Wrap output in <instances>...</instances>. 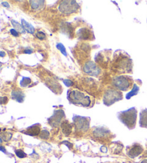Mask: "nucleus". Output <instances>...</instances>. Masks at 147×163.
<instances>
[{
    "label": "nucleus",
    "mask_w": 147,
    "mask_h": 163,
    "mask_svg": "<svg viewBox=\"0 0 147 163\" xmlns=\"http://www.w3.org/2000/svg\"><path fill=\"white\" fill-rule=\"evenodd\" d=\"M111 68L116 73H131L133 70V62L128 53L117 50L114 54Z\"/></svg>",
    "instance_id": "f257e3e1"
},
{
    "label": "nucleus",
    "mask_w": 147,
    "mask_h": 163,
    "mask_svg": "<svg viewBox=\"0 0 147 163\" xmlns=\"http://www.w3.org/2000/svg\"><path fill=\"white\" fill-rule=\"evenodd\" d=\"M67 99L71 104L89 108L94 104L95 99L86 92L78 89H70L67 91Z\"/></svg>",
    "instance_id": "f03ea898"
},
{
    "label": "nucleus",
    "mask_w": 147,
    "mask_h": 163,
    "mask_svg": "<svg viewBox=\"0 0 147 163\" xmlns=\"http://www.w3.org/2000/svg\"><path fill=\"white\" fill-rule=\"evenodd\" d=\"M118 118L129 130H131L136 127L137 120V110L135 107L118 113Z\"/></svg>",
    "instance_id": "7ed1b4c3"
},
{
    "label": "nucleus",
    "mask_w": 147,
    "mask_h": 163,
    "mask_svg": "<svg viewBox=\"0 0 147 163\" xmlns=\"http://www.w3.org/2000/svg\"><path fill=\"white\" fill-rule=\"evenodd\" d=\"M112 84L116 89L126 91L131 88L134 85V80L131 77L128 75H119L113 78Z\"/></svg>",
    "instance_id": "20e7f679"
},
{
    "label": "nucleus",
    "mask_w": 147,
    "mask_h": 163,
    "mask_svg": "<svg viewBox=\"0 0 147 163\" xmlns=\"http://www.w3.org/2000/svg\"><path fill=\"white\" fill-rule=\"evenodd\" d=\"M123 99L122 93L116 88H109L104 92L103 102L106 106H110L114 103Z\"/></svg>",
    "instance_id": "39448f33"
},
{
    "label": "nucleus",
    "mask_w": 147,
    "mask_h": 163,
    "mask_svg": "<svg viewBox=\"0 0 147 163\" xmlns=\"http://www.w3.org/2000/svg\"><path fill=\"white\" fill-rule=\"evenodd\" d=\"M80 9V5L76 1L68 0V1H62L58 6V9L61 13L65 14H70L75 13Z\"/></svg>",
    "instance_id": "423d86ee"
},
{
    "label": "nucleus",
    "mask_w": 147,
    "mask_h": 163,
    "mask_svg": "<svg viewBox=\"0 0 147 163\" xmlns=\"http://www.w3.org/2000/svg\"><path fill=\"white\" fill-rule=\"evenodd\" d=\"M72 120H73L74 127H75L76 132H86L89 130L90 122V119L89 117L74 115Z\"/></svg>",
    "instance_id": "0eeeda50"
},
{
    "label": "nucleus",
    "mask_w": 147,
    "mask_h": 163,
    "mask_svg": "<svg viewBox=\"0 0 147 163\" xmlns=\"http://www.w3.org/2000/svg\"><path fill=\"white\" fill-rule=\"evenodd\" d=\"M93 136L100 142H108L114 137L109 129L104 127H96L93 131Z\"/></svg>",
    "instance_id": "6e6552de"
},
{
    "label": "nucleus",
    "mask_w": 147,
    "mask_h": 163,
    "mask_svg": "<svg viewBox=\"0 0 147 163\" xmlns=\"http://www.w3.org/2000/svg\"><path fill=\"white\" fill-rule=\"evenodd\" d=\"M111 50H104L100 51L98 54H96L95 57V61L99 67L106 68L109 66L110 61V56H111Z\"/></svg>",
    "instance_id": "1a4fd4ad"
},
{
    "label": "nucleus",
    "mask_w": 147,
    "mask_h": 163,
    "mask_svg": "<svg viewBox=\"0 0 147 163\" xmlns=\"http://www.w3.org/2000/svg\"><path fill=\"white\" fill-rule=\"evenodd\" d=\"M44 80L45 85L52 90L54 93L60 94L62 91V88L61 85L60 84L59 82L57 81L56 78L55 77L52 76L51 75L48 73H45V78H43Z\"/></svg>",
    "instance_id": "9d476101"
},
{
    "label": "nucleus",
    "mask_w": 147,
    "mask_h": 163,
    "mask_svg": "<svg viewBox=\"0 0 147 163\" xmlns=\"http://www.w3.org/2000/svg\"><path fill=\"white\" fill-rule=\"evenodd\" d=\"M83 71L91 76H99L101 74V69L93 61H88L84 64Z\"/></svg>",
    "instance_id": "9b49d317"
},
{
    "label": "nucleus",
    "mask_w": 147,
    "mask_h": 163,
    "mask_svg": "<svg viewBox=\"0 0 147 163\" xmlns=\"http://www.w3.org/2000/svg\"><path fill=\"white\" fill-rule=\"evenodd\" d=\"M65 117L64 111L62 109H58L54 111V114L48 119V124L53 127H58L63 122V119Z\"/></svg>",
    "instance_id": "f8f14e48"
},
{
    "label": "nucleus",
    "mask_w": 147,
    "mask_h": 163,
    "mask_svg": "<svg viewBox=\"0 0 147 163\" xmlns=\"http://www.w3.org/2000/svg\"><path fill=\"white\" fill-rule=\"evenodd\" d=\"M76 36L81 40H92L95 38L93 31L87 27L79 28L76 31Z\"/></svg>",
    "instance_id": "ddd939ff"
},
{
    "label": "nucleus",
    "mask_w": 147,
    "mask_h": 163,
    "mask_svg": "<svg viewBox=\"0 0 147 163\" xmlns=\"http://www.w3.org/2000/svg\"><path fill=\"white\" fill-rule=\"evenodd\" d=\"M143 152V148L140 144L134 143L131 146L126 148V154L129 157L134 159L136 157L139 156Z\"/></svg>",
    "instance_id": "4468645a"
},
{
    "label": "nucleus",
    "mask_w": 147,
    "mask_h": 163,
    "mask_svg": "<svg viewBox=\"0 0 147 163\" xmlns=\"http://www.w3.org/2000/svg\"><path fill=\"white\" fill-rule=\"evenodd\" d=\"M82 84L84 86V88L88 89V91L94 93L96 92L99 88V83L97 82L96 80L90 78H85L83 79Z\"/></svg>",
    "instance_id": "2eb2a0df"
},
{
    "label": "nucleus",
    "mask_w": 147,
    "mask_h": 163,
    "mask_svg": "<svg viewBox=\"0 0 147 163\" xmlns=\"http://www.w3.org/2000/svg\"><path fill=\"white\" fill-rule=\"evenodd\" d=\"M40 127L41 125L40 124H35L34 125L31 126V127H28L25 131H24L23 133H25V135H30V136H38L40 134Z\"/></svg>",
    "instance_id": "dca6fc26"
},
{
    "label": "nucleus",
    "mask_w": 147,
    "mask_h": 163,
    "mask_svg": "<svg viewBox=\"0 0 147 163\" xmlns=\"http://www.w3.org/2000/svg\"><path fill=\"white\" fill-rule=\"evenodd\" d=\"M12 99L15 100L17 102L22 103L24 101V98H25V93L23 91H21L19 88L17 89L12 90Z\"/></svg>",
    "instance_id": "f3484780"
},
{
    "label": "nucleus",
    "mask_w": 147,
    "mask_h": 163,
    "mask_svg": "<svg viewBox=\"0 0 147 163\" xmlns=\"http://www.w3.org/2000/svg\"><path fill=\"white\" fill-rule=\"evenodd\" d=\"M60 126L62 133H63L65 136H69L72 130V124H71L67 120H64L63 122L61 123Z\"/></svg>",
    "instance_id": "a211bd4d"
},
{
    "label": "nucleus",
    "mask_w": 147,
    "mask_h": 163,
    "mask_svg": "<svg viewBox=\"0 0 147 163\" xmlns=\"http://www.w3.org/2000/svg\"><path fill=\"white\" fill-rule=\"evenodd\" d=\"M139 126L142 128L147 129V109H143L140 112Z\"/></svg>",
    "instance_id": "6ab92c4d"
},
{
    "label": "nucleus",
    "mask_w": 147,
    "mask_h": 163,
    "mask_svg": "<svg viewBox=\"0 0 147 163\" xmlns=\"http://www.w3.org/2000/svg\"><path fill=\"white\" fill-rule=\"evenodd\" d=\"M30 3L32 9H35V10H40L44 7L45 1L43 0H40V1L35 0V1H30Z\"/></svg>",
    "instance_id": "aec40b11"
},
{
    "label": "nucleus",
    "mask_w": 147,
    "mask_h": 163,
    "mask_svg": "<svg viewBox=\"0 0 147 163\" xmlns=\"http://www.w3.org/2000/svg\"><path fill=\"white\" fill-rule=\"evenodd\" d=\"M123 147H124V146H123L122 144L119 142H118L113 143L111 145V149L112 151V152L114 153V154H119V153H120L122 151Z\"/></svg>",
    "instance_id": "412c9836"
},
{
    "label": "nucleus",
    "mask_w": 147,
    "mask_h": 163,
    "mask_svg": "<svg viewBox=\"0 0 147 163\" xmlns=\"http://www.w3.org/2000/svg\"><path fill=\"white\" fill-rule=\"evenodd\" d=\"M138 91H139V86L137 84H136V83H134L131 91L127 93L126 96V99H130L131 97L138 94Z\"/></svg>",
    "instance_id": "4be33fe9"
},
{
    "label": "nucleus",
    "mask_w": 147,
    "mask_h": 163,
    "mask_svg": "<svg viewBox=\"0 0 147 163\" xmlns=\"http://www.w3.org/2000/svg\"><path fill=\"white\" fill-rule=\"evenodd\" d=\"M22 27H23L24 30H25V31L28 32L29 33L33 34L35 33V28H34V27L32 26V25H30V23H28L27 21L23 20V19L22 20Z\"/></svg>",
    "instance_id": "5701e85b"
},
{
    "label": "nucleus",
    "mask_w": 147,
    "mask_h": 163,
    "mask_svg": "<svg viewBox=\"0 0 147 163\" xmlns=\"http://www.w3.org/2000/svg\"><path fill=\"white\" fill-rule=\"evenodd\" d=\"M11 22H12V25H13V27H14V30H17L18 33H25V30H24L23 27H22V25H20V24L18 23L17 22H16V21L14 20H11Z\"/></svg>",
    "instance_id": "b1692460"
},
{
    "label": "nucleus",
    "mask_w": 147,
    "mask_h": 163,
    "mask_svg": "<svg viewBox=\"0 0 147 163\" xmlns=\"http://www.w3.org/2000/svg\"><path fill=\"white\" fill-rule=\"evenodd\" d=\"M32 82L31 79L30 78H26V77H23L22 79V80L20 81V85L22 87H26L29 84H30Z\"/></svg>",
    "instance_id": "393cba45"
},
{
    "label": "nucleus",
    "mask_w": 147,
    "mask_h": 163,
    "mask_svg": "<svg viewBox=\"0 0 147 163\" xmlns=\"http://www.w3.org/2000/svg\"><path fill=\"white\" fill-rule=\"evenodd\" d=\"M1 139H2L4 141L8 142L11 140L12 137V134L9 133V132H4V133L1 134Z\"/></svg>",
    "instance_id": "a878e982"
},
{
    "label": "nucleus",
    "mask_w": 147,
    "mask_h": 163,
    "mask_svg": "<svg viewBox=\"0 0 147 163\" xmlns=\"http://www.w3.org/2000/svg\"><path fill=\"white\" fill-rule=\"evenodd\" d=\"M56 48H57L58 50H59V51H60L61 53H62V55H64L65 56H67L66 49L62 43H57V45H56Z\"/></svg>",
    "instance_id": "bb28decb"
},
{
    "label": "nucleus",
    "mask_w": 147,
    "mask_h": 163,
    "mask_svg": "<svg viewBox=\"0 0 147 163\" xmlns=\"http://www.w3.org/2000/svg\"><path fill=\"white\" fill-rule=\"evenodd\" d=\"M40 137L43 140H48L50 137V132L48 130H43L40 132Z\"/></svg>",
    "instance_id": "cd10ccee"
},
{
    "label": "nucleus",
    "mask_w": 147,
    "mask_h": 163,
    "mask_svg": "<svg viewBox=\"0 0 147 163\" xmlns=\"http://www.w3.org/2000/svg\"><path fill=\"white\" fill-rule=\"evenodd\" d=\"M16 155L19 158H25L27 157V154L22 149H17L15 151Z\"/></svg>",
    "instance_id": "c85d7f7f"
},
{
    "label": "nucleus",
    "mask_w": 147,
    "mask_h": 163,
    "mask_svg": "<svg viewBox=\"0 0 147 163\" xmlns=\"http://www.w3.org/2000/svg\"><path fill=\"white\" fill-rule=\"evenodd\" d=\"M36 37L39 40H45L46 38V35L42 31H39L36 33Z\"/></svg>",
    "instance_id": "c756f323"
},
{
    "label": "nucleus",
    "mask_w": 147,
    "mask_h": 163,
    "mask_svg": "<svg viewBox=\"0 0 147 163\" xmlns=\"http://www.w3.org/2000/svg\"><path fill=\"white\" fill-rule=\"evenodd\" d=\"M63 83H64V84L67 87L72 86V85H73V84H74L73 82H72L71 80H70V79H64Z\"/></svg>",
    "instance_id": "7c9ffc66"
},
{
    "label": "nucleus",
    "mask_w": 147,
    "mask_h": 163,
    "mask_svg": "<svg viewBox=\"0 0 147 163\" xmlns=\"http://www.w3.org/2000/svg\"><path fill=\"white\" fill-rule=\"evenodd\" d=\"M8 101V98L6 96L0 97V104H6Z\"/></svg>",
    "instance_id": "2f4dec72"
},
{
    "label": "nucleus",
    "mask_w": 147,
    "mask_h": 163,
    "mask_svg": "<svg viewBox=\"0 0 147 163\" xmlns=\"http://www.w3.org/2000/svg\"><path fill=\"white\" fill-rule=\"evenodd\" d=\"M10 33L12 34V35H14V37H18L19 36V33H18V32L17 31V30H15L14 29H11L10 30Z\"/></svg>",
    "instance_id": "473e14b6"
},
{
    "label": "nucleus",
    "mask_w": 147,
    "mask_h": 163,
    "mask_svg": "<svg viewBox=\"0 0 147 163\" xmlns=\"http://www.w3.org/2000/svg\"><path fill=\"white\" fill-rule=\"evenodd\" d=\"M1 4H2V5L5 7H7V8L9 7V4H8L7 2H6V1H4V2L1 3Z\"/></svg>",
    "instance_id": "72a5a7b5"
},
{
    "label": "nucleus",
    "mask_w": 147,
    "mask_h": 163,
    "mask_svg": "<svg viewBox=\"0 0 147 163\" xmlns=\"http://www.w3.org/2000/svg\"><path fill=\"white\" fill-rule=\"evenodd\" d=\"M24 53H28V54H31V53H32V50H30V49H27V50H25V51H24Z\"/></svg>",
    "instance_id": "f704fd0d"
},
{
    "label": "nucleus",
    "mask_w": 147,
    "mask_h": 163,
    "mask_svg": "<svg viewBox=\"0 0 147 163\" xmlns=\"http://www.w3.org/2000/svg\"><path fill=\"white\" fill-rule=\"evenodd\" d=\"M0 150H1V151H2L3 152L6 153V149H5V148H4V147L0 146Z\"/></svg>",
    "instance_id": "c9c22d12"
},
{
    "label": "nucleus",
    "mask_w": 147,
    "mask_h": 163,
    "mask_svg": "<svg viewBox=\"0 0 147 163\" xmlns=\"http://www.w3.org/2000/svg\"><path fill=\"white\" fill-rule=\"evenodd\" d=\"M101 150V152H107V148H106V147H102Z\"/></svg>",
    "instance_id": "e433bc0d"
},
{
    "label": "nucleus",
    "mask_w": 147,
    "mask_h": 163,
    "mask_svg": "<svg viewBox=\"0 0 147 163\" xmlns=\"http://www.w3.org/2000/svg\"><path fill=\"white\" fill-rule=\"evenodd\" d=\"M0 56H1V57H4V56H5V53L2 52V51L0 52Z\"/></svg>",
    "instance_id": "4c0bfd02"
},
{
    "label": "nucleus",
    "mask_w": 147,
    "mask_h": 163,
    "mask_svg": "<svg viewBox=\"0 0 147 163\" xmlns=\"http://www.w3.org/2000/svg\"><path fill=\"white\" fill-rule=\"evenodd\" d=\"M141 163H147V159H144L141 161Z\"/></svg>",
    "instance_id": "58836bf2"
},
{
    "label": "nucleus",
    "mask_w": 147,
    "mask_h": 163,
    "mask_svg": "<svg viewBox=\"0 0 147 163\" xmlns=\"http://www.w3.org/2000/svg\"><path fill=\"white\" fill-rule=\"evenodd\" d=\"M1 142H2V140H1V139L0 138V144H1Z\"/></svg>",
    "instance_id": "ea45409f"
},
{
    "label": "nucleus",
    "mask_w": 147,
    "mask_h": 163,
    "mask_svg": "<svg viewBox=\"0 0 147 163\" xmlns=\"http://www.w3.org/2000/svg\"><path fill=\"white\" fill-rule=\"evenodd\" d=\"M1 65H2V63H1V62H0V68H1Z\"/></svg>",
    "instance_id": "a19ab883"
},
{
    "label": "nucleus",
    "mask_w": 147,
    "mask_h": 163,
    "mask_svg": "<svg viewBox=\"0 0 147 163\" xmlns=\"http://www.w3.org/2000/svg\"><path fill=\"white\" fill-rule=\"evenodd\" d=\"M0 131H1V129H0Z\"/></svg>",
    "instance_id": "79ce46f5"
}]
</instances>
